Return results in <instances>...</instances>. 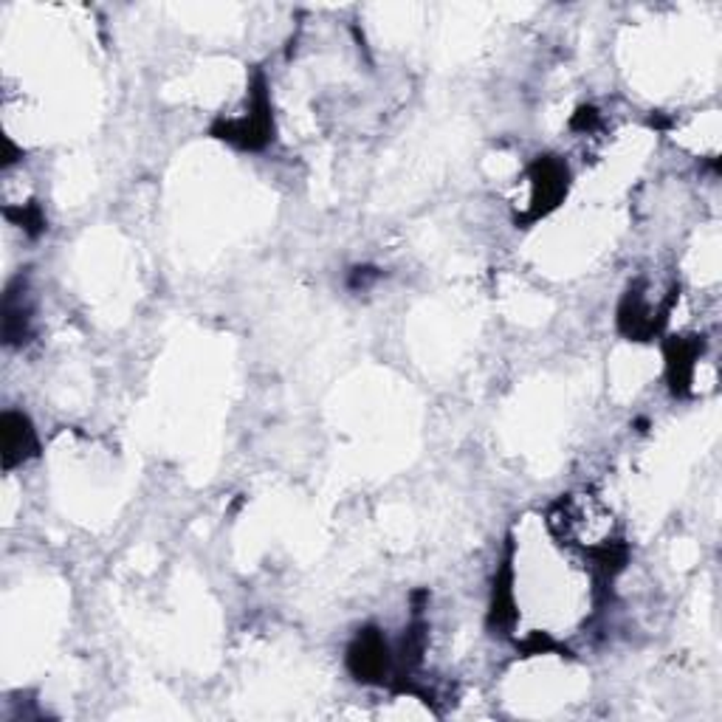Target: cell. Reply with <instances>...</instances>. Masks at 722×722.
<instances>
[{
  "instance_id": "cell-1",
  "label": "cell",
  "mask_w": 722,
  "mask_h": 722,
  "mask_svg": "<svg viewBox=\"0 0 722 722\" xmlns=\"http://www.w3.org/2000/svg\"><path fill=\"white\" fill-rule=\"evenodd\" d=\"M31 441V430L26 426L23 415H6L4 418V454L6 466H12L17 457H23L26 443Z\"/></svg>"
}]
</instances>
